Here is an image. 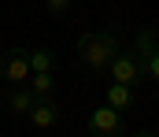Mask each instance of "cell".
I'll return each instance as SVG.
<instances>
[{
  "instance_id": "5bb4252c",
  "label": "cell",
  "mask_w": 159,
  "mask_h": 137,
  "mask_svg": "<svg viewBox=\"0 0 159 137\" xmlns=\"http://www.w3.org/2000/svg\"><path fill=\"white\" fill-rule=\"evenodd\" d=\"M89 137H93V134H89Z\"/></svg>"
},
{
  "instance_id": "277c9868",
  "label": "cell",
  "mask_w": 159,
  "mask_h": 137,
  "mask_svg": "<svg viewBox=\"0 0 159 137\" xmlns=\"http://www.w3.org/2000/svg\"><path fill=\"white\" fill-rule=\"evenodd\" d=\"M85 130H89L93 137H126V119H122L119 107L100 104V107H93V111H89Z\"/></svg>"
},
{
  "instance_id": "7c38bea8",
  "label": "cell",
  "mask_w": 159,
  "mask_h": 137,
  "mask_svg": "<svg viewBox=\"0 0 159 137\" xmlns=\"http://www.w3.org/2000/svg\"><path fill=\"white\" fill-rule=\"evenodd\" d=\"M129 137H156V130H133Z\"/></svg>"
},
{
  "instance_id": "4fadbf2b",
  "label": "cell",
  "mask_w": 159,
  "mask_h": 137,
  "mask_svg": "<svg viewBox=\"0 0 159 137\" xmlns=\"http://www.w3.org/2000/svg\"><path fill=\"white\" fill-rule=\"evenodd\" d=\"M156 137H159V130H156Z\"/></svg>"
},
{
  "instance_id": "30bf717a",
  "label": "cell",
  "mask_w": 159,
  "mask_h": 137,
  "mask_svg": "<svg viewBox=\"0 0 159 137\" xmlns=\"http://www.w3.org/2000/svg\"><path fill=\"white\" fill-rule=\"evenodd\" d=\"M144 67H148V78L159 82V48H152V52L144 56Z\"/></svg>"
},
{
  "instance_id": "8fae6325",
  "label": "cell",
  "mask_w": 159,
  "mask_h": 137,
  "mask_svg": "<svg viewBox=\"0 0 159 137\" xmlns=\"http://www.w3.org/2000/svg\"><path fill=\"white\" fill-rule=\"evenodd\" d=\"M44 7H48L52 15H63V11L70 7V0H44Z\"/></svg>"
},
{
  "instance_id": "9c48e42d",
  "label": "cell",
  "mask_w": 159,
  "mask_h": 137,
  "mask_svg": "<svg viewBox=\"0 0 159 137\" xmlns=\"http://www.w3.org/2000/svg\"><path fill=\"white\" fill-rule=\"evenodd\" d=\"M30 63H34V71H52V67H56V56H52L48 48H34V52H30Z\"/></svg>"
},
{
  "instance_id": "5b68a950",
  "label": "cell",
  "mask_w": 159,
  "mask_h": 137,
  "mask_svg": "<svg viewBox=\"0 0 159 137\" xmlns=\"http://www.w3.org/2000/svg\"><path fill=\"white\" fill-rule=\"evenodd\" d=\"M30 122H34L37 130H56V122H59V104H56L52 96H41L37 104H34V111H30Z\"/></svg>"
},
{
  "instance_id": "ba28073f",
  "label": "cell",
  "mask_w": 159,
  "mask_h": 137,
  "mask_svg": "<svg viewBox=\"0 0 159 137\" xmlns=\"http://www.w3.org/2000/svg\"><path fill=\"white\" fill-rule=\"evenodd\" d=\"M30 89L37 93V96H52L56 93V74L52 71H34L30 74Z\"/></svg>"
},
{
  "instance_id": "8992f818",
  "label": "cell",
  "mask_w": 159,
  "mask_h": 137,
  "mask_svg": "<svg viewBox=\"0 0 159 137\" xmlns=\"http://www.w3.org/2000/svg\"><path fill=\"white\" fill-rule=\"evenodd\" d=\"M37 100H41V96L30 89V82H26V85H15V89H11V96H7V107H11V115H30Z\"/></svg>"
},
{
  "instance_id": "3957f363",
  "label": "cell",
  "mask_w": 159,
  "mask_h": 137,
  "mask_svg": "<svg viewBox=\"0 0 159 137\" xmlns=\"http://www.w3.org/2000/svg\"><path fill=\"white\" fill-rule=\"evenodd\" d=\"M30 74H34V63H30V52H26V48L11 45V48L0 52V78H4L7 85H26Z\"/></svg>"
},
{
  "instance_id": "52a82bcc",
  "label": "cell",
  "mask_w": 159,
  "mask_h": 137,
  "mask_svg": "<svg viewBox=\"0 0 159 137\" xmlns=\"http://www.w3.org/2000/svg\"><path fill=\"white\" fill-rule=\"evenodd\" d=\"M104 100L111 104V107H119L122 115L133 107V85H122V82H111L107 85V93H104Z\"/></svg>"
},
{
  "instance_id": "7a4b0ae2",
  "label": "cell",
  "mask_w": 159,
  "mask_h": 137,
  "mask_svg": "<svg viewBox=\"0 0 159 137\" xmlns=\"http://www.w3.org/2000/svg\"><path fill=\"white\" fill-rule=\"evenodd\" d=\"M107 74H111V82H122V85H141L144 78H148V67H144V59L137 56V48H122L119 56L111 59V67H107Z\"/></svg>"
},
{
  "instance_id": "6da1fadb",
  "label": "cell",
  "mask_w": 159,
  "mask_h": 137,
  "mask_svg": "<svg viewBox=\"0 0 159 137\" xmlns=\"http://www.w3.org/2000/svg\"><path fill=\"white\" fill-rule=\"evenodd\" d=\"M119 52H122V41L111 30H93V34H81L78 37V56H81V63L93 67V71H107Z\"/></svg>"
}]
</instances>
